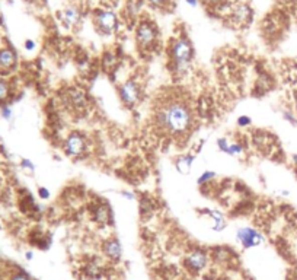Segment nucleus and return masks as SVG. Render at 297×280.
I'll list each match as a JSON object with an SVG mask.
<instances>
[{"label":"nucleus","mask_w":297,"mask_h":280,"mask_svg":"<svg viewBox=\"0 0 297 280\" xmlns=\"http://www.w3.org/2000/svg\"><path fill=\"white\" fill-rule=\"evenodd\" d=\"M206 215L210 219V228L213 232H223L227 228V219L220 210L210 209V210H206Z\"/></svg>","instance_id":"f8f14e48"},{"label":"nucleus","mask_w":297,"mask_h":280,"mask_svg":"<svg viewBox=\"0 0 297 280\" xmlns=\"http://www.w3.org/2000/svg\"><path fill=\"white\" fill-rule=\"evenodd\" d=\"M101 251H102V255L111 263H118L122 258V245H121L118 238H115V236L106 238L102 242Z\"/></svg>","instance_id":"1a4fd4ad"},{"label":"nucleus","mask_w":297,"mask_h":280,"mask_svg":"<svg viewBox=\"0 0 297 280\" xmlns=\"http://www.w3.org/2000/svg\"><path fill=\"white\" fill-rule=\"evenodd\" d=\"M249 16H251V9L246 5H239V6L235 8V11H233V19L236 22H239V24L246 22L249 19Z\"/></svg>","instance_id":"a211bd4d"},{"label":"nucleus","mask_w":297,"mask_h":280,"mask_svg":"<svg viewBox=\"0 0 297 280\" xmlns=\"http://www.w3.org/2000/svg\"><path fill=\"white\" fill-rule=\"evenodd\" d=\"M11 280H32V279H31L27 273H24V271H18V273H15V274L11 277Z\"/></svg>","instance_id":"bb28decb"},{"label":"nucleus","mask_w":297,"mask_h":280,"mask_svg":"<svg viewBox=\"0 0 297 280\" xmlns=\"http://www.w3.org/2000/svg\"><path fill=\"white\" fill-rule=\"evenodd\" d=\"M288 2H294V3H297V0H288Z\"/></svg>","instance_id":"c9c22d12"},{"label":"nucleus","mask_w":297,"mask_h":280,"mask_svg":"<svg viewBox=\"0 0 297 280\" xmlns=\"http://www.w3.org/2000/svg\"><path fill=\"white\" fill-rule=\"evenodd\" d=\"M32 257H34L32 252H27V258H28V260H32Z\"/></svg>","instance_id":"f704fd0d"},{"label":"nucleus","mask_w":297,"mask_h":280,"mask_svg":"<svg viewBox=\"0 0 297 280\" xmlns=\"http://www.w3.org/2000/svg\"><path fill=\"white\" fill-rule=\"evenodd\" d=\"M25 48H27L28 51H32V50L35 48V43H34V41H31V40H28V41L25 43Z\"/></svg>","instance_id":"7c9ffc66"},{"label":"nucleus","mask_w":297,"mask_h":280,"mask_svg":"<svg viewBox=\"0 0 297 280\" xmlns=\"http://www.w3.org/2000/svg\"><path fill=\"white\" fill-rule=\"evenodd\" d=\"M155 120L165 133L174 137H182L193 130L194 111L187 101L181 98H169L158 107Z\"/></svg>","instance_id":"f257e3e1"},{"label":"nucleus","mask_w":297,"mask_h":280,"mask_svg":"<svg viewBox=\"0 0 297 280\" xmlns=\"http://www.w3.org/2000/svg\"><path fill=\"white\" fill-rule=\"evenodd\" d=\"M236 123H238L239 127H248V125L252 124V118L249 115H240V117H238Z\"/></svg>","instance_id":"b1692460"},{"label":"nucleus","mask_w":297,"mask_h":280,"mask_svg":"<svg viewBox=\"0 0 297 280\" xmlns=\"http://www.w3.org/2000/svg\"><path fill=\"white\" fill-rule=\"evenodd\" d=\"M169 67L178 76H185L194 60V48L188 38L181 37L172 41L169 47Z\"/></svg>","instance_id":"f03ea898"},{"label":"nucleus","mask_w":297,"mask_h":280,"mask_svg":"<svg viewBox=\"0 0 297 280\" xmlns=\"http://www.w3.org/2000/svg\"><path fill=\"white\" fill-rule=\"evenodd\" d=\"M118 96L127 108H133L141 99V86L133 79L124 80L118 86Z\"/></svg>","instance_id":"423d86ee"},{"label":"nucleus","mask_w":297,"mask_h":280,"mask_svg":"<svg viewBox=\"0 0 297 280\" xmlns=\"http://www.w3.org/2000/svg\"><path fill=\"white\" fill-rule=\"evenodd\" d=\"M101 271H102V267L98 261H90L83 268V273L88 277H98V276H101Z\"/></svg>","instance_id":"aec40b11"},{"label":"nucleus","mask_w":297,"mask_h":280,"mask_svg":"<svg viewBox=\"0 0 297 280\" xmlns=\"http://www.w3.org/2000/svg\"><path fill=\"white\" fill-rule=\"evenodd\" d=\"M90 216L92 219L96 222V223H101V225H106L111 222V209L109 206L104 202H98L92 204V209H90Z\"/></svg>","instance_id":"9b49d317"},{"label":"nucleus","mask_w":297,"mask_h":280,"mask_svg":"<svg viewBox=\"0 0 297 280\" xmlns=\"http://www.w3.org/2000/svg\"><path fill=\"white\" fill-rule=\"evenodd\" d=\"M182 280H188V279H182Z\"/></svg>","instance_id":"e433bc0d"},{"label":"nucleus","mask_w":297,"mask_h":280,"mask_svg":"<svg viewBox=\"0 0 297 280\" xmlns=\"http://www.w3.org/2000/svg\"><path fill=\"white\" fill-rule=\"evenodd\" d=\"M21 167H22L24 170H28V171H34V170H35L34 164L31 162L30 159H22V161H21Z\"/></svg>","instance_id":"393cba45"},{"label":"nucleus","mask_w":297,"mask_h":280,"mask_svg":"<svg viewBox=\"0 0 297 280\" xmlns=\"http://www.w3.org/2000/svg\"><path fill=\"white\" fill-rule=\"evenodd\" d=\"M236 242L243 249L258 248L262 244H265V236L261 231H258L253 226H240L236 231Z\"/></svg>","instance_id":"20e7f679"},{"label":"nucleus","mask_w":297,"mask_h":280,"mask_svg":"<svg viewBox=\"0 0 297 280\" xmlns=\"http://www.w3.org/2000/svg\"><path fill=\"white\" fill-rule=\"evenodd\" d=\"M61 19H63V24H64L67 28H72V27L79 24V21H80V12H79L77 8L69 6V8H66V9L63 11Z\"/></svg>","instance_id":"dca6fc26"},{"label":"nucleus","mask_w":297,"mask_h":280,"mask_svg":"<svg viewBox=\"0 0 297 280\" xmlns=\"http://www.w3.org/2000/svg\"><path fill=\"white\" fill-rule=\"evenodd\" d=\"M214 178H216V172L207 170V171H203L200 174V177L197 178V183H198V186H207Z\"/></svg>","instance_id":"412c9836"},{"label":"nucleus","mask_w":297,"mask_h":280,"mask_svg":"<svg viewBox=\"0 0 297 280\" xmlns=\"http://www.w3.org/2000/svg\"><path fill=\"white\" fill-rule=\"evenodd\" d=\"M194 161H195V155L194 154H184V155H179L174 161V167H175V170L179 174L187 175V174H190L191 168H193Z\"/></svg>","instance_id":"4468645a"},{"label":"nucleus","mask_w":297,"mask_h":280,"mask_svg":"<svg viewBox=\"0 0 297 280\" xmlns=\"http://www.w3.org/2000/svg\"><path fill=\"white\" fill-rule=\"evenodd\" d=\"M121 194H122V197L127 199V200H135V199H137L135 194L131 193V191H121Z\"/></svg>","instance_id":"c85d7f7f"},{"label":"nucleus","mask_w":297,"mask_h":280,"mask_svg":"<svg viewBox=\"0 0 297 280\" xmlns=\"http://www.w3.org/2000/svg\"><path fill=\"white\" fill-rule=\"evenodd\" d=\"M210 261H211V257L208 251L204 248H193L184 255L182 264L190 274L197 276V274H201L207 268Z\"/></svg>","instance_id":"7ed1b4c3"},{"label":"nucleus","mask_w":297,"mask_h":280,"mask_svg":"<svg viewBox=\"0 0 297 280\" xmlns=\"http://www.w3.org/2000/svg\"><path fill=\"white\" fill-rule=\"evenodd\" d=\"M216 146H217V149L222 154H226V155L229 156L238 158V156H242L245 154V146L240 142H238V140H230L227 139V137H219V139L216 140Z\"/></svg>","instance_id":"9d476101"},{"label":"nucleus","mask_w":297,"mask_h":280,"mask_svg":"<svg viewBox=\"0 0 297 280\" xmlns=\"http://www.w3.org/2000/svg\"><path fill=\"white\" fill-rule=\"evenodd\" d=\"M210 257H211L213 261L224 264V263H227L232 258V252L226 248H214L210 252Z\"/></svg>","instance_id":"f3484780"},{"label":"nucleus","mask_w":297,"mask_h":280,"mask_svg":"<svg viewBox=\"0 0 297 280\" xmlns=\"http://www.w3.org/2000/svg\"><path fill=\"white\" fill-rule=\"evenodd\" d=\"M158 40V30L152 22H140L137 30H135V41L137 46L143 50H150L152 47L156 44Z\"/></svg>","instance_id":"0eeeda50"},{"label":"nucleus","mask_w":297,"mask_h":280,"mask_svg":"<svg viewBox=\"0 0 297 280\" xmlns=\"http://www.w3.org/2000/svg\"><path fill=\"white\" fill-rule=\"evenodd\" d=\"M187 3H188L190 6H197V0H187Z\"/></svg>","instance_id":"72a5a7b5"},{"label":"nucleus","mask_w":297,"mask_h":280,"mask_svg":"<svg viewBox=\"0 0 297 280\" xmlns=\"http://www.w3.org/2000/svg\"><path fill=\"white\" fill-rule=\"evenodd\" d=\"M282 118L290 125L297 127V114L294 112V109H284L282 111Z\"/></svg>","instance_id":"4be33fe9"},{"label":"nucleus","mask_w":297,"mask_h":280,"mask_svg":"<svg viewBox=\"0 0 297 280\" xmlns=\"http://www.w3.org/2000/svg\"><path fill=\"white\" fill-rule=\"evenodd\" d=\"M204 2H207V3H210V5H216V3H220V2H223V0H204Z\"/></svg>","instance_id":"473e14b6"},{"label":"nucleus","mask_w":297,"mask_h":280,"mask_svg":"<svg viewBox=\"0 0 297 280\" xmlns=\"http://www.w3.org/2000/svg\"><path fill=\"white\" fill-rule=\"evenodd\" d=\"M38 196H40L43 200L50 199V190H48V188H45V187H40V188H38Z\"/></svg>","instance_id":"a878e982"},{"label":"nucleus","mask_w":297,"mask_h":280,"mask_svg":"<svg viewBox=\"0 0 297 280\" xmlns=\"http://www.w3.org/2000/svg\"><path fill=\"white\" fill-rule=\"evenodd\" d=\"M2 115H3L6 120H9V118L12 117V109L9 108V107H5V108L2 109Z\"/></svg>","instance_id":"c756f323"},{"label":"nucleus","mask_w":297,"mask_h":280,"mask_svg":"<svg viewBox=\"0 0 297 280\" xmlns=\"http://www.w3.org/2000/svg\"><path fill=\"white\" fill-rule=\"evenodd\" d=\"M147 2L155 8H162V6H165L168 3V0H147Z\"/></svg>","instance_id":"cd10ccee"},{"label":"nucleus","mask_w":297,"mask_h":280,"mask_svg":"<svg viewBox=\"0 0 297 280\" xmlns=\"http://www.w3.org/2000/svg\"><path fill=\"white\" fill-rule=\"evenodd\" d=\"M95 25L101 34L109 35L117 30L118 19L117 15L111 11H98L95 14Z\"/></svg>","instance_id":"6e6552de"},{"label":"nucleus","mask_w":297,"mask_h":280,"mask_svg":"<svg viewBox=\"0 0 297 280\" xmlns=\"http://www.w3.org/2000/svg\"><path fill=\"white\" fill-rule=\"evenodd\" d=\"M138 212H140V215H141V218L143 219L148 218V216H152L153 212H155V204L152 203L150 199L143 197V199H140V203H138Z\"/></svg>","instance_id":"6ab92c4d"},{"label":"nucleus","mask_w":297,"mask_h":280,"mask_svg":"<svg viewBox=\"0 0 297 280\" xmlns=\"http://www.w3.org/2000/svg\"><path fill=\"white\" fill-rule=\"evenodd\" d=\"M67 98H69L70 105H73L77 109H83L88 105V96L83 89H79V88L70 89L67 93Z\"/></svg>","instance_id":"2eb2a0df"},{"label":"nucleus","mask_w":297,"mask_h":280,"mask_svg":"<svg viewBox=\"0 0 297 280\" xmlns=\"http://www.w3.org/2000/svg\"><path fill=\"white\" fill-rule=\"evenodd\" d=\"M9 92H11L9 83H8L5 79L0 78V102H2V101H5V99L9 96Z\"/></svg>","instance_id":"5701e85b"},{"label":"nucleus","mask_w":297,"mask_h":280,"mask_svg":"<svg viewBox=\"0 0 297 280\" xmlns=\"http://www.w3.org/2000/svg\"><path fill=\"white\" fill-rule=\"evenodd\" d=\"M63 151L70 158H80L88 152V139L79 131H72L63 140Z\"/></svg>","instance_id":"39448f33"},{"label":"nucleus","mask_w":297,"mask_h":280,"mask_svg":"<svg viewBox=\"0 0 297 280\" xmlns=\"http://www.w3.org/2000/svg\"><path fill=\"white\" fill-rule=\"evenodd\" d=\"M293 102H294V112L297 114V91L294 92V99H293Z\"/></svg>","instance_id":"2f4dec72"},{"label":"nucleus","mask_w":297,"mask_h":280,"mask_svg":"<svg viewBox=\"0 0 297 280\" xmlns=\"http://www.w3.org/2000/svg\"><path fill=\"white\" fill-rule=\"evenodd\" d=\"M16 62V53L12 48H2L0 50V70L2 72H9L12 69H15Z\"/></svg>","instance_id":"ddd939ff"}]
</instances>
